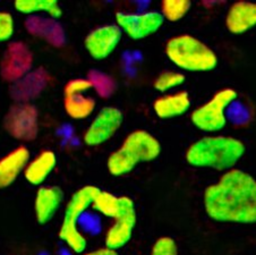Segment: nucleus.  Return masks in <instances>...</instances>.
Listing matches in <instances>:
<instances>
[{
	"mask_svg": "<svg viewBox=\"0 0 256 255\" xmlns=\"http://www.w3.org/2000/svg\"><path fill=\"white\" fill-rule=\"evenodd\" d=\"M203 203L213 221L256 224V180L242 170H228L206 190Z\"/></svg>",
	"mask_w": 256,
	"mask_h": 255,
	"instance_id": "nucleus-1",
	"label": "nucleus"
},
{
	"mask_svg": "<svg viewBox=\"0 0 256 255\" xmlns=\"http://www.w3.org/2000/svg\"><path fill=\"white\" fill-rule=\"evenodd\" d=\"M246 152L240 140L232 136H206L187 148V164L196 168H211L219 172L234 169Z\"/></svg>",
	"mask_w": 256,
	"mask_h": 255,
	"instance_id": "nucleus-2",
	"label": "nucleus"
},
{
	"mask_svg": "<svg viewBox=\"0 0 256 255\" xmlns=\"http://www.w3.org/2000/svg\"><path fill=\"white\" fill-rule=\"evenodd\" d=\"M161 153V144L146 130H138L127 135L122 146L106 160L110 175L122 177L133 172L140 162H150Z\"/></svg>",
	"mask_w": 256,
	"mask_h": 255,
	"instance_id": "nucleus-3",
	"label": "nucleus"
},
{
	"mask_svg": "<svg viewBox=\"0 0 256 255\" xmlns=\"http://www.w3.org/2000/svg\"><path fill=\"white\" fill-rule=\"evenodd\" d=\"M164 50L170 62L187 72H210L219 64L214 51L190 34L172 38Z\"/></svg>",
	"mask_w": 256,
	"mask_h": 255,
	"instance_id": "nucleus-4",
	"label": "nucleus"
},
{
	"mask_svg": "<svg viewBox=\"0 0 256 255\" xmlns=\"http://www.w3.org/2000/svg\"><path fill=\"white\" fill-rule=\"evenodd\" d=\"M100 188L86 185L76 190L66 204L64 218L58 232L59 240L76 254H82L86 250L88 240L78 228V220L88 208H91Z\"/></svg>",
	"mask_w": 256,
	"mask_h": 255,
	"instance_id": "nucleus-5",
	"label": "nucleus"
},
{
	"mask_svg": "<svg viewBox=\"0 0 256 255\" xmlns=\"http://www.w3.org/2000/svg\"><path fill=\"white\" fill-rule=\"evenodd\" d=\"M238 98V93L234 88H222L218 91L206 104L195 109L190 114V122L196 128L206 132V133H216L224 128L227 125L228 107Z\"/></svg>",
	"mask_w": 256,
	"mask_h": 255,
	"instance_id": "nucleus-6",
	"label": "nucleus"
},
{
	"mask_svg": "<svg viewBox=\"0 0 256 255\" xmlns=\"http://www.w3.org/2000/svg\"><path fill=\"white\" fill-rule=\"evenodd\" d=\"M4 128L16 141H36L39 135V110L33 104H14L4 117Z\"/></svg>",
	"mask_w": 256,
	"mask_h": 255,
	"instance_id": "nucleus-7",
	"label": "nucleus"
},
{
	"mask_svg": "<svg viewBox=\"0 0 256 255\" xmlns=\"http://www.w3.org/2000/svg\"><path fill=\"white\" fill-rule=\"evenodd\" d=\"M34 54L28 44L12 41L0 60V76L7 83H15L33 70Z\"/></svg>",
	"mask_w": 256,
	"mask_h": 255,
	"instance_id": "nucleus-8",
	"label": "nucleus"
},
{
	"mask_svg": "<svg viewBox=\"0 0 256 255\" xmlns=\"http://www.w3.org/2000/svg\"><path fill=\"white\" fill-rule=\"evenodd\" d=\"M120 206L118 214L114 218V224L106 234V248L118 250L132 240L136 226V209L134 201L128 196H119Z\"/></svg>",
	"mask_w": 256,
	"mask_h": 255,
	"instance_id": "nucleus-9",
	"label": "nucleus"
},
{
	"mask_svg": "<svg viewBox=\"0 0 256 255\" xmlns=\"http://www.w3.org/2000/svg\"><path fill=\"white\" fill-rule=\"evenodd\" d=\"M164 23L160 12L150 10L144 12H116V24L122 33L132 40L146 39L159 31Z\"/></svg>",
	"mask_w": 256,
	"mask_h": 255,
	"instance_id": "nucleus-10",
	"label": "nucleus"
},
{
	"mask_svg": "<svg viewBox=\"0 0 256 255\" xmlns=\"http://www.w3.org/2000/svg\"><path fill=\"white\" fill-rule=\"evenodd\" d=\"M122 122L124 114L120 109L112 106L102 108L84 132V143L88 146H99L108 142L120 128Z\"/></svg>",
	"mask_w": 256,
	"mask_h": 255,
	"instance_id": "nucleus-11",
	"label": "nucleus"
},
{
	"mask_svg": "<svg viewBox=\"0 0 256 255\" xmlns=\"http://www.w3.org/2000/svg\"><path fill=\"white\" fill-rule=\"evenodd\" d=\"M122 31L117 24L99 26L90 32L84 40V46L96 60L108 58L120 44Z\"/></svg>",
	"mask_w": 256,
	"mask_h": 255,
	"instance_id": "nucleus-12",
	"label": "nucleus"
},
{
	"mask_svg": "<svg viewBox=\"0 0 256 255\" xmlns=\"http://www.w3.org/2000/svg\"><path fill=\"white\" fill-rule=\"evenodd\" d=\"M51 80L48 70L44 67L32 70L17 82L10 84V96L15 104H32L46 91Z\"/></svg>",
	"mask_w": 256,
	"mask_h": 255,
	"instance_id": "nucleus-13",
	"label": "nucleus"
},
{
	"mask_svg": "<svg viewBox=\"0 0 256 255\" xmlns=\"http://www.w3.org/2000/svg\"><path fill=\"white\" fill-rule=\"evenodd\" d=\"M24 28L28 34L46 41L51 46L62 48L66 44V32L58 20L44 15L28 16Z\"/></svg>",
	"mask_w": 256,
	"mask_h": 255,
	"instance_id": "nucleus-14",
	"label": "nucleus"
},
{
	"mask_svg": "<svg viewBox=\"0 0 256 255\" xmlns=\"http://www.w3.org/2000/svg\"><path fill=\"white\" fill-rule=\"evenodd\" d=\"M64 201V192L58 186H40L34 198V214L38 224H46L59 210Z\"/></svg>",
	"mask_w": 256,
	"mask_h": 255,
	"instance_id": "nucleus-15",
	"label": "nucleus"
},
{
	"mask_svg": "<svg viewBox=\"0 0 256 255\" xmlns=\"http://www.w3.org/2000/svg\"><path fill=\"white\" fill-rule=\"evenodd\" d=\"M31 160V152L24 146L14 148L0 159V188L14 184Z\"/></svg>",
	"mask_w": 256,
	"mask_h": 255,
	"instance_id": "nucleus-16",
	"label": "nucleus"
},
{
	"mask_svg": "<svg viewBox=\"0 0 256 255\" xmlns=\"http://www.w3.org/2000/svg\"><path fill=\"white\" fill-rule=\"evenodd\" d=\"M256 26V2H237L229 7L226 28L232 34H242Z\"/></svg>",
	"mask_w": 256,
	"mask_h": 255,
	"instance_id": "nucleus-17",
	"label": "nucleus"
},
{
	"mask_svg": "<svg viewBox=\"0 0 256 255\" xmlns=\"http://www.w3.org/2000/svg\"><path fill=\"white\" fill-rule=\"evenodd\" d=\"M57 166V156L51 150L41 151L36 158L30 160L23 175L28 184L42 186Z\"/></svg>",
	"mask_w": 256,
	"mask_h": 255,
	"instance_id": "nucleus-18",
	"label": "nucleus"
},
{
	"mask_svg": "<svg viewBox=\"0 0 256 255\" xmlns=\"http://www.w3.org/2000/svg\"><path fill=\"white\" fill-rule=\"evenodd\" d=\"M190 108V98L186 91L160 96L153 104V110L161 119H172L182 116L188 112Z\"/></svg>",
	"mask_w": 256,
	"mask_h": 255,
	"instance_id": "nucleus-19",
	"label": "nucleus"
},
{
	"mask_svg": "<svg viewBox=\"0 0 256 255\" xmlns=\"http://www.w3.org/2000/svg\"><path fill=\"white\" fill-rule=\"evenodd\" d=\"M14 8L28 16L46 14L56 20L62 16V8L57 0H16Z\"/></svg>",
	"mask_w": 256,
	"mask_h": 255,
	"instance_id": "nucleus-20",
	"label": "nucleus"
},
{
	"mask_svg": "<svg viewBox=\"0 0 256 255\" xmlns=\"http://www.w3.org/2000/svg\"><path fill=\"white\" fill-rule=\"evenodd\" d=\"M96 102L85 93L64 96V108L66 114L75 120H82L91 116L96 110Z\"/></svg>",
	"mask_w": 256,
	"mask_h": 255,
	"instance_id": "nucleus-21",
	"label": "nucleus"
},
{
	"mask_svg": "<svg viewBox=\"0 0 256 255\" xmlns=\"http://www.w3.org/2000/svg\"><path fill=\"white\" fill-rule=\"evenodd\" d=\"M119 206H120L119 196H116V195H114L110 192L101 190L96 194L94 201H93L91 206V208L94 211L112 219H114L118 214Z\"/></svg>",
	"mask_w": 256,
	"mask_h": 255,
	"instance_id": "nucleus-22",
	"label": "nucleus"
},
{
	"mask_svg": "<svg viewBox=\"0 0 256 255\" xmlns=\"http://www.w3.org/2000/svg\"><path fill=\"white\" fill-rule=\"evenodd\" d=\"M192 7L190 0H164L161 2V14L164 20L176 23L188 14Z\"/></svg>",
	"mask_w": 256,
	"mask_h": 255,
	"instance_id": "nucleus-23",
	"label": "nucleus"
},
{
	"mask_svg": "<svg viewBox=\"0 0 256 255\" xmlns=\"http://www.w3.org/2000/svg\"><path fill=\"white\" fill-rule=\"evenodd\" d=\"M185 80L186 78L184 74L179 73V72L168 70L164 72V73H161L154 80V83H153V88L156 91L164 93L180 86V85L185 83Z\"/></svg>",
	"mask_w": 256,
	"mask_h": 255,
	"instance_id": "nucleus-24",
	"label": "nucleus"
},
{
	"mask_svg": "<svg viewBox=\"0 0 256 255\" xmlns=\"http://www.w3.org/2000/svg\"><path fill=\"white\" fill-rule=\"evenodd\" d=\"M93 84V88H96V93L101 96H109L112 94L114 90V80L100 72H91L88 78Z\"/></svg>",
	"mask_w": 256,
	"mask_h": 255,
	"instance_id": "nucleus-25",
	"label": "nucleus"
},
{
	"mask_svg": "<svg viewBox=\"0 0 256 255\" xmlns=\"http://www.w3.org/2000/svg\"><path fill=\"white\" fill-rule=\"evenodd\" d=\"M237 99L230 104L227 112H226V116H227V120L228 118H230L234 122L242 124V122H246L247 120H250V109L247 106L242 104V102H240Z\"/></svg>",
	"mask_w": 256,
	"mask_h": 255,
	"instance_id": "nucleus-26",
	"label": "nucleus"
},
{
	"mask_svg": "<svg viewBox=\"0 0 256 255\" xmlns=\"http://www.w3.org/2000/svg\"><path fill=\"white\" fill-rule=\"evenodd\" d=\"M151 255H178L176 242L172 237H160L153 245Z\"/></svg>",
	"mask_w": 256,
	"mask_h": 255,
	"instance_id": "nucleus-27",
	"label": "nucleus"
},
{
	"mask_svg": "<svg viewBox=\"0 0 256 255\" xmlns=\"http://www.w3.org/2000/svg\"><path fill=\"white\" fill-rule=\"evenodd\" d=\"M15 31L14 18L10 12L0 10V44L10 41Z\"/></svg>",
	"mask_w": 256,
	"mask_h": 255,
	"instance_id": "nucleus-28",
	"label": "nucleus"
},
{
	"mask_svg": "<svg viewBox=\"0 0 256 255\" xmlns=\"http://www.w3.org/2000/svg\"><path fill=\"white\" fill-rule=\"evenodd\" d=\"M93 88V84L88 78H74L68 80L64 88V96L78 93H85Z\"/></svg>",
	"mask_w": 256,
	"mask_h": 255,
	"instance_id": "nucleus-29",
	"label": "nucleus"
},
{
	"mask_svg": "<svg viewBox=\"0 0 256 255\" xmlns=\"http://www.w3.org/2000/svg\"><path fill=\"white\" fill-rule=\"evenodd\" d=\"M83 255H119L117 250L108 248H99L96 250H92V252L85 253Z\"/></svg>",
	"mask_w": 256,
	"mask_h": 255,
	"instance_id": "nucleus-30",
	"label": "nucleus"
}]
</instances>
